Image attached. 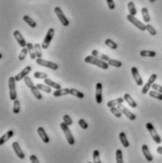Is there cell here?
Segmentation results:
<instances>
[{
	"label": "cell",
	"mask_w": 162,
	"mask_h": 163,
	"mask_svg": "<svg viewBox=\"0 0 162 163\" xmlns=\"http://www.w3.org/2000/svg\"><path fill=\"white\" fill-rule=\"evenodd\" d=\"M84 61L86 63H90V64H93L95 65V66L101 68V69H104V70H108V63L107 61H104L102 59H99L98 58L94 57L92 55L91 56H87L85 58H84Z\"/></svg>",
	"instance_id": "obj_1"
},
{
	"label": "cell",
	"mask_w": 162,
	"mask_h": 163,
	"mask_svg": "<svg viewBox=\"0 0 162 163\" xmlns=\"http://www.w3.org/2000/svg\"><path fill=\"white\" fill-rule=\"evenodd\" d=\"M60 127H61V130L63 131L64 135H65V137H66V140H67V142L69 143L70 145H74L75 144V138H74V136H73L72 132H71V130L69 128V126H67V124L62 122L60 124Z\"/></svg>",
	"instance_id": "obj_2"
},
{
	"label": "cell",
	"mask_w": 162,
	"mask_h": 163,
	"mask_svg": "<svg viewBox=\"0 0 162 163\" xmlns=\"http://www.w3.org/2000/svg\"><path fill=\"white\" fill-rule=\"evenodd\" d=\"M16 80L13 77L9 78V90H10V100L15 101L17 99V91H16Z\"/></svg>",
	"instance_id": "obj_3"
},
{
	"label": "cell",
	"mask_w": 162,
	"mask_h": 163,
	"mask_svg": "<svg viewBox=\"0 0 162 163\" xmlns=\"http://www.w3.org/2000/svg\"><path fill=\"white\" fill-rule=\"evenodd\" d=\"M146 128L149 131L151 137H152V139L154 140V142L155 143H158V144H160L161 143V138H160V136L158 134V132H156V130H155V126H153V124L152 123H147L146 124Z\"/></svg>",
	"instance_id": "obj_4"
},
{
	"label": "cell",
	"mask_w": 162,
	"mask_h": 163,
	"mask_svg": "<svg viewBox=\"0 0 162 163\" xmlns=\"http://www.w3.org/2000/svg\"><path fill=\"white\" fill-rule=\"evenodd\" d=\"M54 35H55V29L53 28L49 29L48 31H47V33H46V35H45V37H44V39L43 41L42 48H43V49H47V48L49 47L50 42H51V41L53 40Z\"/></svg>",
	"instance_id": "obj_5"
},
{
	"label": "cell",
	"mask_w": 162,
	"mask_h": 163,
	"mask_svg": "<svg viewBox=\"0 0 162 163\" xmlns=\"http://www.w3.org/2000/svg\"><path fill=\"white\" fill-rule=\"evenodd\" d=\"M126 18H127V20L129 21L131 24H133L135 26H137V28H138L139 30H141V31L146 30V25H144V24L142 23V22H141L139 19H137V18L135 17V16L128 14Z\"/></svg>",
	"instance_id": "obj_6"
},
{
	"label": "cell",
	"mask_w": 162,
	"mask_h": 163,
	"mask_svg": "<svg viewBox=\"0 0 162 163\" xmlns=\"http://www.w3.org/2000/svg\"><path fill=\"white\" fill-rule=\"evenodd\" d=\"M55 13H56V15L58 16L59 20L60 21V23L62 24L63 26H68L70 25L69 20L67 19V17L64 15L63 12L61 10V9L59 7H56L55 8Z\"/></svg>",
	"instance_id": "obj_7"
},
{
	"label": "cell",
	"mask_w": 162,
	"mask_h": 163,
	"mask_svg": "<svg viewBox=\"0 0 162 163\" xmlns=\"http://www.w3.org/2000/svg\"><path fill=\"white\" fill-rule=\"evenodd\" d=\"M36 63L39 64V65H41V66L47 67V68H50L52 70H58V68H59V65L57 63L52 62V61H46V59H43L42 58H37Z\"/></svg>",
	"instance_id": "obj_8"
},
{
	"label": "cell",
	"mask_w": 162,
	"mask_h": 163,
	"mask_svg": "<svg viewBox=\"0 0 162 163\" xmlns=\"http://www.w3.org/2000/svg\"><path fill=\"white\" fill-rule=\"evenodd\" d=\"M156 78H158V75H156V74H153L152 75H151V77H149V79H148V81L146 82V84L143 86V88L141 90L142 94H147V92L149 91V90L152 88V86H153V84H154V82L155 81Z\"/></svg>",
	"instance_id": "obj_9"
},
{
	"label": "cell",
	"mask_w": 162,
	"mask_h": 163,
	"mask_svg": "<svg viewBox=\"0 0 162 163\" xmlns=\"http://www.w3.org/2000/svg\"><path fill=\"white\" fill-rule=\"evenodd\" d=\"M118 108L121 110V112L124 114V115H125L128 119H129L130 121H135L136 120V118H137V116L134 114L133 112H131L129 110H127V108L122 105V104H121V105H119L118 106Z\"/></svg>",
	"instance_id": "obj_10"
},
{
	"label": "cell",
	"mask_w": 162,
	"mask_h": 163,
	"mask_svg": "<svg viewBox=\"0 0 162 163\" xmlns=\"http://www.w3.org/2000/svg\"><path fill=\"white\" fill-rule=\"evenodd\" d=\"M102 90H103V86L101 82L96 83L95 86V100L98 105L102 104L103 102V97H102Z\"/></svg>",
	"instance_id": "obj_11"
},
{
	"label": "cell",
	"mask_w": 162,
	"mask_h": 163,
	"mask_svg": "<svg viewBox=\"0 0 162 163\" xmlns=\"http://www.w3.org/2000/svg\"><path fill=\"white\" fill-rule=\"evenodd\" d=\"M13 36H14V38H15L16 42H18V45H20L22 48H25V47H26V45H27V42H26L25 38L23 37V35L21 34V32H20V31H18V30H15V31L13 32Z\"/></svg>",
	"instance_id": "obj_12"
},
{
	"label": "cell",
	"mask_w": 162,
	"mask_h": 163,
	"mask_svg": "<svg viewBox=\"0 0 162 163\" xmlns=\"http://www.w3.org/2000/svg\"><path fill=\"white\" fill-rule=\"evenodd\" d=\"M31 70H32V67L31 66H26L18 75H16L15 77H14L16 82H18V81H20L22 79H25V77H27V75H29L31 72Z\"/></svg>",
	"instance_id": "obj_13"
},
{
	"label": "cell",
	"mask_w": 162,
	"mask_h": 163,
	"mask_svg": "<svg viewBox=\"0 0 162 163\" xmlns=\"http://www.w3.org/2000/svg\"><path fill=\"white\" fill-rule=\"evenodd\" d=\"M131 73H132L134 79H135V81H136L137 85L138 86H142L143 85V80H142L141 75H139L138 68L137 67H132L131 68Z\"/></svg>",
	"instance_id": "obj_14"
},
{
	"label": "cell",
	"mask_w": 162,
	"mask_h": 163,
	"mask_svg": "<svg viewBox=\"0 0 162 163\" xmlns=\"http://www.w3.org/2000/svg\"><path fill=\"white\" fill-rule=\"evenodd\" d=\"M12 148H13V150H14V152H15V154H16V156H17L19 159H25V153H24V151L21 149V147H20V144L18 143H16V142H14L13 143H12Z\"/></svg>",
	"instance_id": "obj_15"
},
{
	"label": "cell",
	"mask_w": 162,
	"mask_h": 163,
	"mask_svg": "<svg viewBox=\"0 0 162 163\" xmlns=\"http://www.w3.org/2000/svg\"><path fill=\"white\" fill-rule=\"evenodd\" d=\"M141 151H142L143 156H144L145 159H146V160H147V161H149V162L153 161L154 157H153L152 154H151V152H150V150H149L148 145L143 144V145L141 146Z\"/></svg>",
	"instance_id": "obj_16"
},
{
	"label": "cell",
	"mask_w": 162,
	"mask_h": 163,
	"mask_svg": "<svg viewBox=\"0 0 162 163\" xmlns=\"http://www.w3.org/2000/svg\"><path fill=\"white\" fill-rule=\"evenodd\" d=\"M38 134L39 136H40V138L42 139V140L44 143H49L50 142V139L49 137L47 136L46 132H45V130H44L43 127H39L38 128Z\"/></svg>",
	"instance_id": "obj_17"
},
{
	"label": "cell",
	"mask_w": 162,
	"mask_h": 163,
	"mask_svg": "<svg viewBox=\"0 0 162 163\" xmlns=\"http://www.w3.org/2000/svg\"><path fill=\"white\" fill-rule=\"evenodd\" d=\"M14 135V132L13 130H9L8 132H6L4 135H2V137L0 138V145H3L6 142H8V140L12 137V136Z\"/></svg>",
	"instance_id": "obj_18"
},
{
	"label": "cell",
	"mask_w": 162,
	"mask_h": 163,
	"mask_svg": "<svg viewBox=\"0 0 162 163\" xmlns=\"http://www.w3.org/2000/svg\"><path fill=\"white\" fill-rule=\"evenodd\" d=\"M124 99H125V101L131 107H133V108H136V107H137L138 105H137L136 101L132 98V96H131L129 94H125L124 95Z\"/></svg>",
	"instance_id": "obj_19"
},
{
	"label": "cell",
	"mask_w": 162,
	"mask_h": 163,
	"mask_svg": "<svg viewBox=\"0 0 162 163\" xmlns=\"http://www.w3.org/2000/svg\"><path fill=\"white\" fill-rule=\"evenodd\" d=\"M92 55L94 56V57H96V58H98L99 59H102V61H109V58H110L108 56L105 55V54L100 53L99 51H97V50H95V49L92 51Z\"/></svg>",
	"instance_id": "obj_20"
},
{
	"label": "cell",
	"mask_w": 162,
	"mask_h": 163,
	"mask_svg": "<svg viewBox=\"0 0 162 163\" xmlns=\"http://www.w3.org/2000/svg\"><path fill=\"white\" fill-rule=\"evenodd\" d=\"M124 102H125V99L122 98V97H119V98H116V99H113V100L108 102L107 107H108L110 108V107H115V106H119V105L122 104Z\"/></svg>",
	"instance_id": "obj_21"
},
{
	"label": "cell",
	"mask_w": 162,
	"mask_h": 163,
	"mask_svg": "<svg viewBox=\"0 0 162 163\" xmlns=\"http://www.w3.org/2000/svg\"><path fill=\"white\" fill-rule=\"evenodd\" d=\"M26 48H27V50H29V55H30V58L31 59L37 58V55H36V52H35L34 45H32L31 42H27Z\"/></svg>",
	"instance_id": "obj_22"
},
{
	"label": "cell",
	"mask_w": 162,
	"mask_h": 163,
	"mask_svg": "<svg viewBox=\"0 0 162 163\" xmlns=\"http://www.w3.org/2000/svg\"><path fill=\"white\" fill-rule=\"evenodd\" d=\"M119 138H120V140H121L122 146H124L125 148H128V147H129V142H128L127 137H126V135H125V132H121L119 134Z\"/></svg>",
	"instance_id": "obj_23"
},
{
	"label": "cell",
	"mask_w": 162,
	"mask_h": 163,
	"mask_svg": "<svg viewBox=\"0 0 162 163\" xmlns=\"http://www.w3.org/2000/svg\"><path fill=\"white\" fill-rule=\"evenodd\" d=\"M67 94H70V89H60V90H57L56 91H54L53 95L55 97H60V96H64Z\"/></svg>",
	"instance_id": "obj_24"
},
{
	"label": "cell",
	"mask_w": 162,
	"mask_h": 163,
	"mask_svg": "<svg viewBox=\"0 0 162 163\" xmlns=\"http://www.w3.org/2000/svg\"><path fill=\"white\" fill-rule=\"evenodd\" d=\"M30 91H31V92H32V94L35 96V98L36 99H38V100H42L43 99V95H42V94H41V91H40V90H39L38 88H37V86H32L31 88H30Z\"/></svg>",
	"instance_id": "obj_25"
},
{
	"label": "cell",
	"mask_w": 162,
	"mask_h": 163,
	"mask_svg": "<svg viewBox=\"0 0 162 163\" xmlns=\"http://www.w3.org/2000/svg\"><path fill=\"white\" fill-rule=\"evenodd\" d=\"M23 20L30 26V28H32V29H35L36 26H37V23L31 17H29V15H25L24 17H23Z\"/></svg>",
	"instance_id": "obj_26"
},
{
	"label": "cell",
	"mask_w": 162,
	"mask_h": 163,
	"mask_svg": "<svg viewBox=\"0 0 162 163\" xmlns=\"http://www.w3.org/2000/svg\"><path fill=\"white\" fill-rule=\"evenodd\" d=\"M139 55L143 58H154L155 57L156 53L152 50H141L139 52Z\"/></svg>",
	"instance_id": "obj_27"
},
{
	"label": "cell",
	"mask_w": 162,
	"mask_h": 163,
	"mask_svg": "<svg viewBox=\"0 0 162 163\" xmlns=\"http://www.w3.org/2000/svg\"><path fill=\"white\" fill-rule=\"evenodd\" d=\"M44 82H45L46 85H48L49 87H51V88H54L55 90H60L61 89V86L59 83H56V82H54V81H52L51 79H49V78L44 79Z\"/></svg>",
	"instance_id": "obj_28"
},
{
	"label": "cell",
	"mask_w": 162,
	"mask_h": 163,
	"mask_svg": "<svg viewBox=\"0 0 162 163\" xmlns=\"http://www.w3.org/2000/svg\"><path fill=\"white\" fill-rule=\"evenodd\" d=\"M141 14H142V18L143 21L145 23H149L151 18H150V15H149V12H148V9L147 8H142L141 9Z\"/></svg>",
	"instance_id": "obj_29"
},
{
	"label": "cell",
	"mask_w": 162,
	"mask_h": 163,
	"mask_svg": "<svg viewBox=\"0 0 162 163\" xmlns=\"http://www.w3.org/2000/svg\"><path fill=\"white\" fill-rule=\"evenodd\" d=\"M127 8H128V10H129V14L130 15L135 16L137 14V8L135 6V4H134V2L130 1L129 3H128L127 4Z\"/></svg>",
	"instance_id": "obj_30"
},
{
	"label": "cell",
	"mask_w": 162,
	"mask_h": 163,
	"mask_svg": "<svg viewBox=\"0 0 162 163\" xmlns=\"http://www.w3.org/2000/svg\"><path fill=\"white\" fill-rule=\"evenodd\" d=\"M37 88L40 90V91H43L44 92H46V94H51V91H52V88L51 87H49L48 85L46 84H38L37 85Z\"/></svg>",
	"instance_id": "obj_31"
},
{
	"label": "cell",
	"mask_w": 162,
	"mask_h": 163,
	"mask_svg": "<svg viewBox=\"0 0 162 163\" xmlns=\"http://www.w3.org/2000/svg\"><path fill=\"white\" fill-rule=\"evenodd\" d=\"M70 94L74 95V96L77 97V98H79V99L84 98V94L81 92L80 91L76 90V89H70Z\"/></svg>",
	"instance_id": "obj_32"
},
{
	"label": "cell",
	"mask_w": 162,
	"mask_h": 163,
	"mask_svg": "<svg viewBox=\"0 0 162 163\" xmlns=\"http://www.w3.org/2000/svg\"><path fill=\"white\" fill-rule=\"evenodd\" d=\"M105 45H107L108 47H109L110 49H117V47H118V45L114 42L112 41L111 39H107L105 41Z\"/></svg>",
	"instance_id": "obj_33"
},
{
	"label": "cell",
	"mask_w": 162,
	"mask_h": 163,
	"mask_svg": "<svg viewBox=\"0 0 162 163\" xmlns=\"http://www.w3.org/2000/svg\"><path fill=\"white\" fill-rule=\"evenodd\" d=\"M108 65L110 66H113V67H116V68H120L122 67V61H117V59H113V58H109V61H108Z\"/></svg>",
	"instance_id": "obj_34"
},
{
	"label": "cell",
	"mask_w": 162,
	"mask_h": 163,
	"mask_svg": "<svg viewBox=\"0 0 162 163\" xmlns=\"http://www.w3.org/2000/svg\"><path fill=\"white\" fill-rule=\"evenodd\" d=\"M149 95L151 97H153V98L155 99H158V100H160L162 101V94H160V92L158 91H149Z\"/></svg>",
	"instance_id": "obj_35"
},
{
	"label": "cell",
	"mask_w": 162,
	"mask_h": 163,
	"mask_svg": "<svg viewBox=\"0 0 162 163\" xmlns=\"http://www.w3.org/2000/svg\"><path fill=\"white\" fill-rule=\"evenodd\" d=\"M116 163H124V159H122V152L120 149L116 150Z\"/></svg>",
	"instance_id": "obj_36"
},
{
	"label": "cell",
	"mask_w": 162,
	"mask_h": 163,
	"mask_svg": "<svg viewBox=\"0 0 162 163\" xmlns=\"http://www.w3.org/2000/svg\"><path fill=\"white\" fill-rule=\"evenodd\" d=\"M110 112L113 114V115L117 118H121L122 117V112L121 110H119L118 107H110Z\"/></svg>",
	"instance_id": "obj_37"
},
{
	"label": "cell",
	"mask_w": 162,
	"mask_h": 163,
	"mask_svg": "<svg viewBox=\"0 0 162 163\" xmlns=\"http://www.w3.org/2000/svg\"><path fill=\"white\" fill-rule=\"evenodd\" d=\"M27 53H29V50H27L26 47L22 48V50H21L19 56H18V59H19V61H24V59L26 58V55H27Z\"/></svg>",
	"instance_id": "obj_38"
},
{
	"label": "cell",
	"mask_w": 162,
	"mask_h": 163,
	"mask_svg": "<svg viewBox=\"0 0 162 163\" xmlns=\"http://www.w3.org/2000/svg\"><path fill=\"white\" fill-rule=\"evenodd\" d=\"M21 107H20V101L18 99H16L15 101H13V113L18 114L20 112Z\"/></svg>",
	"instance_id": "obj_39"
},
{
	"label": "cell",
	"mask_w": 162,
	"mask_h": 163,
	"mask_svg": "<svg viewBox=\"0 0 162 163\" xmlns=\"http://www.w3.org/2000/svg\"><path fill=\"white\" fill-rule=\"evenodd\" d=\"M34 48H35V52L37 55V58H42V45H40L39 43H34Z\"/></svg>",
	"instance_id": "obj_40"
},
{
	"label": "cell",
	"mask_w": 162,
	"mask_h": 163,
	"mask_svg": "<svg viewBox=\"0 0 162 163\" xmlns=\"http://www.w3.org/2000/svg\"><path fill=\"white\" fill-rule=\"evenodd\" d=\"M93 163H102L101 159H100V153L98 150H94L93 151Z\"/></svg>",
	"instance_id": "obj_41"
},
{
	"label": "cell",
	"mask_w": 162,
	"mask_h": 163,
	"mask_svg": "<svg viewBox=\"0 0 162 163\" xmlns=\"http://www.w3.org/2000/svg\"><path fill=\"white\" fill-rule=\"evenodd\" d=\"M146 30L149 32V33L152 35V36H155L156 35V30L155 29V28L150 24H147L146 25Z\"/></svg>",
	"instance_id": "obj_42"
},
{
	"label": "cell",
	"mask_w": 162,
	"mask_h": 163,
	"mask_svg": "<svg viewBox=\"0 0 162 163\" xmlns=\"http://www.w3.org/2000/svg\"><path fill=\"white\" fill-rule=\"evenodd\" d=\"M34 77L39 79H45L47 78V75L43 72H35L34 73Z\"/></svg>",
	"instance_id": "obj_43"
},
{
	"label": "cell",
	"mask_w": 162,
	"mask_h": 163,
	"mask_svg": "<svg viewBox=\"0 0 162 163\" xmlns=\"http://www.w3.org/2000/svg\"><path fill=\"white\" fill-rule=\"evenodd\" d=\"M63 122L67 124V126H72L73 124V120L72 118L68 115V114H65V115L63 116Z\"/></svg>",
	"instance_id": "obj_44"
},
{
	"label": "cell",
	"mask_w": 162,
	"mask_h": 163,
	"mask_svg": "<svg viewBox=\"0 0 162 163\" xmlns=\"http://www.w3.org/2000/svg\"><path fill=\"white\" fill-rule=\"evenodd\" d=\"M78 124H79V126L82 129H87L89 127L88 123L84 120V119H79V120H78Z\"/></svg>",
	"instance_id": "obj_45"
},
{
	"label": "cell",
	"mask_w": 162,
	"mask_h": 163,
	"mask_svg": "<svg viewBox=\"0 0 162 163\" xmlns=\"http://www.w3.org/2000/svg\"><path fill=\"white\" fill-rule=\"evenodd\" d=\"M24 82L26 83V85L29 87V88L30 89L32 86H34V84H33V82H32V80H31V78L29 77H25V79H24Z\"/></svg>",
	"instance_id": "obj_46"
},
{
	"label": "cell",
	"mask_w": 162,
	"mask_h": 163,
	"mask_svg": "<svg viewBox=\"0 0 162 163\" xmlns=\"http://www.w3.org/2000/svg\"><path fill=\"white\" fill-rule=\"evenodd\" d=\"M152 88H153V90L154 91H158V92H160V94H162V86L161 85H158V84H153V86H152Z\"/></svg>",
	"instance_id": "obj_47"
},
{
	"label": "cell",
	"mask_w": 162,
	"mask_h": 163,
	"mask_svg": "<svg viewBox=\"0 0 162 163\" xmlns=\"http://www.w3.org/2000/svg\"><path fill=\"white\" fill-rule=\"evenodd\" d=\"M108 4V7L109 10H114L115 9V3H114V0H106Z\"/></svg>",
	"instance_id": "obj_48"
},
{
	"label": "cell",
	"mask_w": 162,
	"mask_h": 163,
	"mask_svg": "<svg viewBox=\"0 0 162 163\" xmlns=\"http://www.w3.org/2000/svg\"><path fill=\"white\" fill-rule=\"evenodd\" d=\"M29 159H30L31 163H40V161H39V159H38V157L35 155H30Z\"/></svg>",
	"instance_id": "obj_49"
},
{
	"label": "cell",
	"mask_w": 162,
	"mask_h": 163,
	"mask_svg": "<svg viewBox=\"0 0 162 163\" xmlns=\"http://www.w3.org/2000/svg\"><path fill=\"white\" fill-rule=\"evenodd\" d=\"M156 152H158V154L162 155V146H158V149H156Z\"/></svg>",
	"instance_id": "obj_50"
},
{
	"label": "cell",
	"mask_w": 162,
	"mask_h": 163,
	"mask_svg": "<svg viewBox=\"0 0 162 163\" xmlns=\"http://www.w3.org/2000/svg\"><path fill=\"white\" fill-rule=\"evenodd\" d=\"M150 1H151V2H154V1H155V0H150Z\"/></svg>",
	"instance_id": "obj_51"
},
{
	"label": "cell",
	"mask_w": 162,
	"mask_h": 163,
	"mask_svg": "<svg viewBox=\"0 0 162 163\" xmlns=\"http://www.w3.org/2000/svg\"><path fill=\"white\" fill-rule=\"evenodd\" d=\"M88 163H92V162H88Z\"/></svg>",
	"instance_id": "obj_52"
}]
</instances>
